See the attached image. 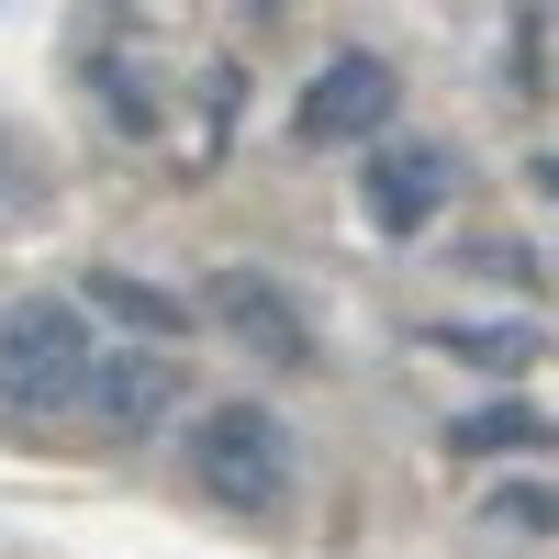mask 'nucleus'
<instances>
[{
  "mask_svg": "<svg viewBox=\"0 0 559 559\" xmlns=\"http://www.w3.org/2000/svg\"><path fill=\"white\" fill-rule=\"evenodd\" d=\"M0 213H23V157H12V134H0Z\"/></svg>",
  "mask_w": 559,
  "mask_h": 559,
  "instance_id": "obj_11",
  "label": "nucleus"
},
{
  "mask_svg": "<svg viewBox=\"0 0 559 559\" xmlns=\"http://www.w3.org/2000/svg\"><path fill=\"white\" fill-rule=\"evenodd\" d=\"M79 313H90V324H112V336H134V347L191 336V302L157 292V280H134V269H90V280H79Z\"/></svg>",
  "mask_w": 559,
  "mask_h": 559,
  "instance_id": "obj_7",
  "label": "nucleus"
},
{
  "mask_svg": "<svg viewBox=\"0 0 559 559\" xmlns=\"http://www.w3.org/2000/svg\"><path fill=\"white\" fill-rule=\"evenodd\" d=\"M358 168H369V213H381L392 236H426V224L448 213V179H459L448 146H369Z\"/></svg>",
  "mask_w": 559,
  "mask_h": 559,
  "instance_id": "obj_6",
  "label": "nucleus"
},
{
  "mask_svg": "<svg viewBox=\"0 0 559 559\" xmlns=\"http://www.w3.org/2000/svg\"><path fill=\"white\" fill-rule=\"evenodd\" d=\"M515 448H559V426H548V414L537 403H481V414H459V426H448V459H515Z\"/></svg>",
  "mask_w": 559,
  "mask_h": 559,
  "instance_id": "obj_8",
  "label": "nucleus"
},
{
  "mask_svg": "<svg viewBox=\"0 0 559 559\" xmlns=\"http://www.w3.org/2000/svg\"><path fill=\"white\" fill-rule=\"evenodd\" d=\"M481 515H492L503 537H559V481H503Z\"/></svg>",
  "mask_w": 559,
  "mask_h": 559,
  "instance_id": "obj_10",
  "label": "nucleus"
},
{
  "mask_svg": "<svg viewBox=\"0 0 559 559\" xmlns=\"http://www.w3.org/2000/svg\"><path fill=\"white\" fill-rule=\"evenodd\" d=\"M537 191H548V202H559V157H537Z\"/></svg>",
  "mask_w": 559,
  "mask_h": 559,
  "instance_id": "obj_12",
  "label": "nucleus"
},
{
  "mask_svg": "<svg viewBox=\"0 0 559 559\" xmlns=\"http://www.w3.org/2000/svg\"><path fill=\"white\" fill-rule=\"evenodd\" d=\"M202 313L236 336L247 358H269V369H302L313 358V336H302V302L280 292V280H258V269H213V292H202Z\"/></svg>",
  "mask_w": 559,
  "mask_h": 559,
  "instance_id": "obj_5",
  "label": "nucleus"
},
{
  "mask_svg": "<svg viewBox=\"0 0 559 559\" xmlns=\"http://www.w3.org/2000/svg\"><path fill=\"white\" fill-rule=\"evenodd\" d=\"M79 414H90L102 437H157L168 414H179V358H168V347H134V336L102 347V358L79 369Z\"/></svg>",
  "mask_w": 559,
  "mask_h": 559,
  "instance_id": "obj_4",
  "label": "nucleus"
},
{
  "mask_svg": "<svg viewBox=\"0 0 559 559\" xmlns=\"http://www.w3.org/2000/svg\"><path fill=\"white\" fill-rule=\"evenodd\" d=\"M437 347L471 358V369H526V358H537V324H448Z\"/></svg>",
  "mask_w": 559,
  "mask_h": 559,
  "instance_id": "obj_9",
  "label": "nucleus"
},
{
  "mask_svg": "<svg viewBox=\"0 0 559 559\" xmlns=\"http://www.w3.org/2000/svg\"><path fill=\"white\" fill-rule=\"evenodd\" d=\"M392 102H403V79L381 68V57H324L313 79H302V102H292V134L302 146H369V134L392 123Z\"/></svg>",
  "mask_w": 559,
  "mask_h": 559,
  "instance_id": "obj_3",
  "label": "nucleus"
},
{
  "mask_svg": "<svg viewBox=\"0 0 559 559\" xmlns=\"http://www.w3.org/2000/svg\"><path fill=\"white\" fill-rule=\"evenodd\" d=\"M90 358H102V347H90V313L79 302H12V313H0V414H12V426L68 414Z\"/></svg>",
  "mask_w": 559,
  "mask_h": 559,
  "instance_id": "obj_1",
  "label": "nucleus"
},
{
  "mask_svg": "<svg viewBox=\"0 0 559 559\" xmlns=\"http://www.w3.org/2000/svg\"><path fill=\"white\" fill-rule=\"evenodd\" d=\"M191 481L213 503H236V515H269L280 492H292V437H280L269 403H213L191 426Z\"/></svg>",
  "mask_w": 559,
  "mask_h": 559,
  "instance_id": "obj_2",
  "label": "nucleus"
}]
</instances>
